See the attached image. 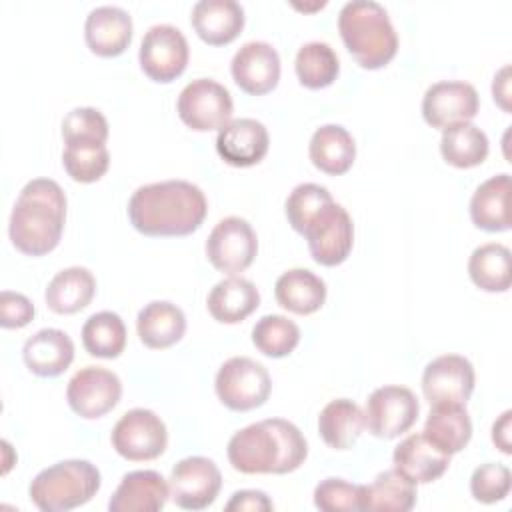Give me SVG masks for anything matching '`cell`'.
<instances>
[{"mask_svg": "<svg viewBox=\"0 0 512 512\" xmlns=\"http://www.w3.org/2000/svg\"><path fill=\"white\" fill-rule=\"evenodd\" d=\"M62 138L64 142L72 140H108V122L104 114L96 108L82 106L70 110L62 120Z\"/></svg>", "mask_w": 512, "mask_h": 512, "instance_id": "obj_42", "label": "cell"}, {"mask_svg": "<svg viewBox=\"0 0 512 512\" xmlns=\"http://www.w3.org/2000/svg\"><path fill=\"white\" fill-rule=\"evenodd\" d=\"M274 296L284 310L308 316L324 306L326 284L320 276L306 268H292L276 280Z\"/></svg>", "mask_w": 512, "mask_h": 512, "instance_id": "obj_29", "label": "cell"}, {"mask_svg": "<svg viewBox=\"0 0 512 512\" xmlns=\"http://www.w3.org/2000/svg\"><path fill=\"white\" fill-rule=\"evenodd\" d=\"M88 48L102 58L120 56L132 42V18L120 6H98L84 22Z\"/></svg>", "mask_w": 512, "mask_h": 512, "instance_id": "obj_20", "label": "cell"}, {"mask_svg": "<svg viewBox=\"0 0 512 512\" xmlns=\"http://www.w3.org/2000/svg\"><path fill=\"white\" fill-rule=\"evenodd\" d=\"M136 330L144 346L152 350L170 348L182 340L186 332V316L176 304L154 300L138 312Z\"/></svg>", "mask_w": 512, "mask_h": 512, "instance_id": "obj_25", "label": "cell"}, {"mask_svg": "<svg viewBox=\"0 0 512 512\" xmlns=\"http://www.w3.org/2000/svg\"><path fill=\"white\" fill-rule=\"evenodd\" d=\"M110 442L122 458L130 462H146L164 454L168 430L156 412L148 408H132L114 424Z\"/></svg>", "mask_w": 512, "mask_h": 512, "instance_id": "obj_7", "label": "cell"}, {"mask_svg": "<svg viewBox=\"0 0 512 512\" xmlns=\"http://www.w3.org/2000/svg\"><path fill=\"white\" fill-rule=\"evenodd\" d=\"M122 396L120 378L106 368L86 366L80 368L68 382L66 400L72 412L80 418L94 420L108 414Z\"/></svg>", "mask_w": 512, "mask_h": 512, "instance_id": "obj_14", "label": "cell"}, {"mask_svg": "<svg viewBox=\"0 0 512 512\" xmlns=\"http://www.w3.org/2000/svg\"><path fill=\"white\" fill-rule=\"evenodd\" d=\"M34 304L20 292L2 290L0 294V324L2 328H24L34 318Z\"/></svg>", "mask_w": 512, "mask_h": 512, "instance_id": "obj_43", "label": "cell"}, {"mask_svg": "<svg viewBox=\"0 0 512 512\" xmlns=\"http://www.w3.org/2000/svg\"><path fill=\"white\" fill-rule=\"evenodd\" d=\"M206 306L214 320L222 324H238L260 306V292L250 280L228 276L214 284Z\"/></svg>", "mask_w": 512, "mask_h": 512, "instance_id": "obj_24", "label": "cell"}, {"mask_svg": "<svg viewBox=\"0 0 512 512\" xmlns=\"http://www.w3.org/2000/svg\"><path fill=\"white\" fill-rule=\"evenodd\" d=\"M270 146L268 130L254 118L230 120L216 136L218 156L236 168H248L264 160Z\"/></svg>", "mask_w": 512, "mask_h": 512, "instance_id": "obj_18", "label": "cell"}, {"mask_svg": "<svg viewBox=\"0 0 512 512\" xmlns=\"http://www.w3.org/2000/svg\"><path fill=\"white\" fill-rule=\"evenodd\" d=\"M416 504V484L400 472L384 470L374 482L362 484L360 506L368 512H408Z\"/></svg>", "mask_w": 512, "mask_h": 512, "instance_id": "obj_32", "label": "cell"}, {"mask_svg": "<svg viewBox=\"0 0 512 512\" xmlns=\"http://www.w3.org/2000/svg\"><path fill=\"white\" fill-rule=\"evenodd\" d=\"M230 72L240 90L252 96H262L278 86L280 56L272 44L252 40L236 50L230 62Z\"/></svg>", "mask_w": 512, "mask_h": 512, "instance_id": "obj_17", "label": "cell"}, {"mask_svg": "<svg viewBox=\"0 0 512 512\" xmlns=\"http://www.w3.org/2000/svg\"><path fill=\"white\" fill-rule=\"evenodd\" d=\"M422 434L448 456L460 452L472 438L466 404H432Z\"/></svg>", "mask_w": 512, "mask_h": 512, "instance_id": "obj_28", "label": "cell"}, {"mask_svg": "<svg viewBox=\"0 0 512 512\" xmlns=\"http://www.w3.org/2000/svg\"><path fill=\"white\" fill-rule=\"evenodd\" d=\"M364 428L362 408L348 398L330 400L318 416V432L334 450L352 448Z\"/></svg>", "mask_w": 512, "mask_h": 512, "instance_id": "obj_31", "label": "cell"}, {"mask_svg": "<svg viewBox=\"0 0 512 512\" xmlns=\"http://www.w3.org/2000/svg\"><path fill=\"white\" fill-rule=\"evenodd\" d=\"M168 486L176 506L184 510H204L216 500L222 488V474L214 460L188 456L172 468Z\"/></svg>", "mask_w": 512, "mask_h": 512, "instance_id": "obj_13", "label": "cell"}, {"mask_svg": "<svg viewBox=\"0 0 512 512\" xmlns=\"http://www.w3.org/2000/svg\"><path fill=\"white\" fill-rule=\"evenodd\" d=\"M258 238L248 220L240 216L222 218L206 240L210 264L224 274L244 272L256 258Z\"/></svg>", "mask_w": 512, "mask_h": 512, "instance_id": "obj_12", "label": "cell"}, {"mask_svg": "<svg viewBox=\"0 0 512 512\" xmlns=\"http://www.w3.org/2000/svg\"><path fill=\"white\" fill-rule=\"evenodd\" d=\"M176 110L188 128L210 132L224 128L232 120L234 104L226 86L210 78H198L182 88Z\"/></svg>", "mask_w": 512, "mask_h": 512, "instance_id": "obj_8", "label": "cell"}, {"mask_svg": "<svg viewBox=\"0 0 512 512\" xmlns=\"http://www.w3.org/2000/svg\"><path fill=\"white\" fill-rule=\"evenodd\" d=\"M492 94L496 104L504 110L510 112V66H504L492 82Z\"/></svg>", "mask_w": 512, "mask_h": 512, "instance_id": "obj_45", "label": "cell"}, {"mask_svg": "<svg viewBox=\"0 0 512 512\" xmlns=\"http://www.w3.org/2000/svg\"><path fill=\"white\" fill-rule=\"evenodd\" d=\"M362 484H352L342 478H326L314 488V506L322 512H358Z\"/></svg>", "mask_w": 512, "mask_h": 512, "instance_id": "obj_41", "label": "cell"}, {"mask_svg": "<svg viewBox=\"0 0 512 512\" xmlns=\"http://www.w3.org/2000/svg\"><path fill=\"white\" fill-rule=\"evenodd\" d=\"M208 212L204 192L186 180H164L140 186L128 200L130 224L144 236H188Z\"/></svg>", "mask_w": 512, "mask_h": 512, "instance_id": "obj_1", "label": "cell"}, {"mask_svg": "<svg viewBox=\"0 0 512 512\" xmlns=\"http://www.w3.org/2000/svg\"><path fill=\"white\" fill-rule=\"evenodd\" d=\"M66 196L58 182L34 178L20 190L10 214L8 234L16 250L26 256L52 252L64 230Z\"/></svg>", "mask_w": 512, "mask_h": 512, "instance_id": "obj_3", "label": "cell"}, {"mask_svg": "<svg viewBox=\"0 0 512 512\" xmlns=\"http://www.w3.org/2000/svg\"><path fill=\"white\" fill-rule=\"evenodd\" d=\"M272 500L260 492V490H238L232 494V498L226 504V510H238V512H268L272 510Z\"/></svg>", "mask_w": 512, "mask_h": 512, "instance_id": "obj_44", "label": "cell"}, {"mask_svg": "<svg viewBox=\"0 0 512 512\" xmlns=\"http://www.w3.org/2000/svg\"><path fill=\"white\" fill-rule=\"evenodd\" d=\"M294 70L302 86L310 90H320L336 80L340 72V62L330 44L306 42L296 54Z\"/></svg>", "mask_w": 512, "mask_h": 512, "instance_id": "obj_36", "label": "cell"}, {"mask_svg": "<svg viewBox=\"0 0 512 512\" xmlns=\"http://www.w3.org/2000/svg\"><path fill=\"white\" fill-rule=\"evenodd\" d=\"M170 498V486L156 470H134L122 476L114 490L110 512H158Z\"/></svg>", "mask_w": 512, "mask_h": 512, "instance_id": "obj_19", "label": "cell"}, {"mask_svg": "<svg viewBox=\"0 0 512 512\" xmlns=\"http://www.w3.org/2000/svg\"><path fill=\"white\" fill-rule=\"evenodd\" d=\"M302 236L308 242L314 262L320 266H338L352 252L354 224L346 208L332 200L306 224Z\"/></svg>", "mask_w": 512, "mask_h": 512, "instance_id": "obj_9", "label": "cell"}, {"mask_svg": "<svg viewBox=\"0 0 512 512\" xmlns=\"http://www.w3.org/2000/svg\"><path fill=\"white\" fill-rule=\"evenodd\" d=\"M468 274L484 292H506L512 282L510 250L498 242L474 248L468 260Z\"/></svg>", "mask_w": 512, "mask_h": 512, "instance_id": "obj_34", "label": "cell"}, {"mask_svg": "<svg viewBox=\"0 0 512 512\" xmlns=\"http://www.w3.org/2000/svg\"><path fill=\"white\" fill-rule=\"evenodd\" d=\"M474 368L468 358L444 354L426 364L422 392L432 404H466L474 392Z\"/></svg>", "mask_w": 512, "mask_h": 512, "instance_id": "obj_15", "label": "cell"}, {"mask_svg": "<svg viewBox=\"0 0 512 512\" xmlns=\"http://www.w3.org/2000/svg\"><path fill=\"white\" fill-rule=\"evenodd\" d=\"M394 470L412 484H428L438 480L450 464V456L438 450L422 432L406 436L392 454Z\"/></svg>", "mask_w": 512, "mask_h": 512, "instance_id": "obj_21", "label": "cell"}, {"mask_svg": "<svg viewBox=\"0 0 512 512\" xmlns=\"http://www.w3.org/2000/svg\"><path fill=\"white\" fill-rule=\"evenodd\" d=\"M480 108L478 92L472 84L460 80H442L432 84L422 98V116L432 128L470 122Z\"/></svg>", "mask_w": 512, "mask_h": 512, "instance_id": "obj_16", "label": "cell"}, {"mask_svg": "<svg viewBox=\"0 0 512 512\" xmlns=\"http://www.w3.org/2000/svg\"><path fill=\"white\" fill-rule=\"evenodd\" d=\"M418 412L420 404L410 388L380 386L366 400L364 424L372 436L392 440L414 426Z\"/></svg>", "mask_w": 512, "mask_h": 512, "instance_id": "obj_10", "label": "cell"}, {"mask_svg": "<svg viewBox=\"0 0 512 512\" xmlns=\"http://www.w3.org/2000/svg\"><path fill=\"white\" fill-rule=\"evenodd\" d=\"M82 344L90 356L118 358L126 348L124 320L110 310L92 314L82 326Z\"/></svg>", "mask_w": 512, "mask_h": 512, "instance_id": "obj_35", "label": "cell"}, {"mask_svg": "<svg viewBox=\"0 0 512 512\" xmlns=\"http://www.w3.org/2000/svg\"><path fill=\"white\" fill-rule=\"evenodd\" d=\"M308 154L320 172L340 176L352 168L356 158V144L344 126L324 124L312 134Z\"/></svg>", "mask_w": 512, "mask_h": 512, "instance_id": "obj_26", "label": "cell"}, {"mask_svg": "<svg viewBox=\"0 0 512 512\" xmlns=\"http://www.w3.org/2000/svg\"><path fill=\"white\" fill-rule=\"evenodd\" d=\"M228 460L242 474H288L308 456V444L288 420L268 418L238 430L228 442Z\"/></svg>", "mask_w": 512, "mask_h": 512, "instance_id": "obj_2", "label": "cell"}, {"mask_svg": "<svg viewBox=\"0 0 512 512\" xmlns=\"http://www.w3.org/2000/svg\"><path fill=\"white\" fill-rule=\"evenodd\" d=\"M512 486V474L508 466L498 462H486L472 472L470 492L474 500L482 504H496L504 500Z\"/></svg>", "mask_w": 512, "mask_h": 512, "instance_id": "obj_40", "label": "cell"}, {"mask_svg": "<svg viewBox=\"0 0 512 512\" xmlns=\"http://www.w3.org/2000/svg\"><path fill=\"white\" fill-rule=\"evenodd\" d=\"M62 164L66 174L80 184L100 180L110 164L106 142L98 140H72L66 142L62 152Z\"/></svg>", "mask_w": 512, "mask_h": 512, "instance_id": "obj_37", "label": "cell"}, {"mask_svg": "<svg viewBox=\"0 0 512 512\" xmlns=\"http://www.w3.org/2000/svg\"><path fill=\"white\" fill-rule=\"evenodd\" d=\"M22 358L26 368L42 378L60 376L74 360L72 338L58 328H42L24 342Z\"/></svg>", "mask_w": 512, "mask_h": 512, "instance_id": "obj_23", "label": "cell"}, {"mask_svg": "<svg viewBox=\"0 0 512 512\" xmlns=\"http://www.w3.org/2000/svg\"><path fill=\"white\" fill-rule=\"evenodd\" d=\"M488 150V136L472 122L452 124L442 130L440 154L450 166L474 168L486 160Z\"/></svg>", "mask_w": 512, "mask_h": 512, "instance_id": "obj_33", "label": "cell"}, {"mask_svg": "<svg viewBox=\"0 0 512 512\" xmlns=\"http://www.w3.org/2000/svg\"><path fill=\"white\" fill-rule=\"evenodd\" d=\"M188 42L172 24H154L146 30L140 42V68L154 80L168 84L176 80L188 66Z\"/></svg>", "mask_w": 512, "mask_h": 512, "instance_id": "obj_11", "label": "cell"}, {"mask_svg": "<svg viewBox=\"0 0 512 512\" xmlns=\"http://www.w3.org/2000/svg\"><path fill=\"white\" fill-rule=\"evenodd\" d=\"M244 8L236 0H200L192 6V28L210 46H224L244 28Z\"/></svg>", "mask_w": 512, "mask_h": 512, "instance_id": "obj_22", "label": "cell"}, {"mask_svg": "<svg viewBox=\"0 0 512 512\" xmlns=\"http://www.w3.org/2000/svg\"><path fill=\"white\" fill-rule=\"evenodd\" d=\"M100 484V472L92 462L62 460L38 472L28 494L42 512H66L92 500Z\"/></svg>", "mask_w": 512, "mask_h": 512, "instance_id": "obj_5", "label": "cell"}, {"mask_svg": "<svg viewBox=\"0 0 512 512\" xmlns=\"http://www.w3.org/2000/svg\"><path fill=\"white\" fill-rule=\"evenodd\" d=\"M214 390L226 408L234 412H248L260 408L268 400L272 380L260 362L248 356H234L220 366Z\"/></svg>", "mask_w": 512, "mask_h": 512, "instance_id": "obj_6", "label": "cell"}, {"mask_svg": "<svg viewBox=\"0 0 512 512\" xmlns=\"http://www.w3.org/2000/svg\"><path fill=\"white\" fill-rule=\"evenodd\" d=\"M96 292V280L84 266H70L60 270L44 292L46 304L56 314H76L84 310Z\"/></svg>", "mask_w": 512, "mask_h": 512, "instance_id": "obj_30", "label": "cell"}, {"mask_svg": "<svg viewBox=\"0 0 512 512\" xmlns=\"http://www.w3.org/2000/svg\"><path fill=\"white\" fill-rule=\"evenodd\" d=\"M300 342V328L282 314H266L252 328V344L270 358L288 356Z\"/></svg>", "mask_w": 512, "mask_h": 512, "instance_id": "obj_38", "label": "cell"}, {"mask_svg": "<svg viewBox=\"0 0 512 512\" xmlns=\"http://www.w3.org/2000/svg\"><path fill=\"white\" fill-rule=\"evenodd\" d=\"M334 198L332 194L320 186V184H314V182H304V184H298L290 196L286 198V218H288V224L298 232L302 234L306 224L326 206L330 204Z\"/></svg>", "mask_w": 512, "mask_h": 512, "instance_id": "obj_39", "label": "cell"}, {"mask_svg": "<svg viewBox=\"0 0 512 512\" xmlns=\"http://www.w3.org/2000/svg\"><path fill=\"white\" fill-rule=\"evenodd\" d=\"M346 50L366 70L384 68L398 52V34L386 8L374 0L346 2L338 14Z\"/></svg>", "mask_w": 512, "mask_h": 512, "instance_id": "obj_4", "label": "cell"}, {"mask_svg": "<svg viewBox=\"0 0 512 512\" xmlns=\"http://www.w3.org/2000/svg\"><path fill=\"white\" fill-rule=\"evenodd\" d=\"M510 174H496L484 180L472 194L470 218L474 226L486 232L510 230Z\"/></svg>", "mask_w": 512, "mask_h": 512, "instance_id": "obj_27", "label": "cell"}, {"mask_svg": "<svg viewBox=\"0 0 512 512\" xmlns=\"http://www.w3.org/2000/svg\"><path fill=\"white\" fill-rule=\"evenodd\" d=\"M510 420H512V412L506 410L492 426V442L496 444V448H500L504 454L512 452V444H510Z\"/></svg>", "mask_w": 512, "mask_h": 512, "instance_id": "obj_46", "label": "cell"}]
</instances>
